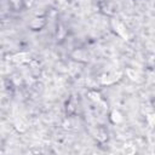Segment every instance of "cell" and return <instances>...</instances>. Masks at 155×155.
Returning a JSON list of instances; mask_svg holds the SVG:
<instances>
[{
	"label": "cell",
	"mask_w": 155,
	"mask_h": 155,
	"mask_svg": "<svg viewBox=\"0 0 155 155\" xmlns=\"http://www.w3.org/2000/svg\"><path fill=\"white\" fill-rule=\"evenodd\" d=\"M111 24H113V28H114V30L116 31L117 35H120V36L124 38L125 40L128 39V33H127L125 25H124L121 22H119V21H116V19H113V21H111Z\"/></svg>",
	"instance_id": "1"
},
{
	"label": "cell",
	"mask_w": 155,
	"mask_h": 155,
	"mask_svg": "<svg viewBox=\"0 0 155 155\" xmlns=\"http://www.w3.org/2000/svg\"><path fill=\"white\" fill-rule=\"evenodd\" d=\"M30 28L31 29H34V30H39V29H41L44 25H45V21L42 19V18H34L31 22H30Z\"/></svg>",
	"instance_id": "2"
},
{
	"label": "cell",
	"mask_w": 155,
	"mask_h": 155,
	"mask_svg": "<svg viewBox=\"0 0 155 155\" xmlns=\"http://www.w3.org/2000/svg\"><path fill=\"white\" fill-rule=\"evenodd\" d=\"M110 120H111L113 124H119V122L122 120V116H121L120 111H117V110H113L111 114H110Z\"/></svg>",
	"instance_id": "3"
},
{
	"label": "cell",
	"mask_w": 155,
	"mask_h": 155,
	"mask_svg": "<svg viewBox=\"0 0 155 155\" xmlns=\"http://www.w3.org/2000/svg\"><path fill=\"white\" fill-rule=\"evenodd\" d=\"M87 96H88V98L92 99L93 102H99V101H101V94H99L98 92H96V91H90Z\"/></svg>",
	"instance_id": "4"
},
{
	"label": "cell",
	"mask_w": 155,
	"mask_h": 155,
	"mask_svg": "<svg viewBox=\"0 0 155 155\" xmlns=\"http://www.w3.org/2000/svg\"><path fill=\"white\" fill-rule=\"evenodd\" d=\"M15 127H16V130H17L18 132H21V133H22V132H24V131L27 130V126H25L22 121H17V122L15 124Z\"/></svg>",
	"instance_id": "5"
},
{
	"label": "cell",
	"mask_w": 155,
	"mask_h": 155,
	"mask_svg": "<svg viewBox=\"0 0 155 155\" xmlns=\"http://www.w3.org/2000/svg\"><path fill=\"white\" fill-rule=\"evenodd\" d=\"M126 74L132 79V80H137L138 79V74L133 70V69H127V71H126Z\"/></svg>",
	"instance_id": "6"
},
{
	"label": "cell",
	"mask_w": 155,
	"mask_h": 155,
	"mask_svg": "<svg viewBox=\"0 0 155 155\" xmlns=\"http://www.w3.org/2000/svg\"><path fill=\"white\" fill-rule=\"evenodd\" d=\"M10 2L12 4V6L15 8H18L19 7V4H21V0H10Z\"/></svg>",
	"instance_id": "7"
}]
</instances>
